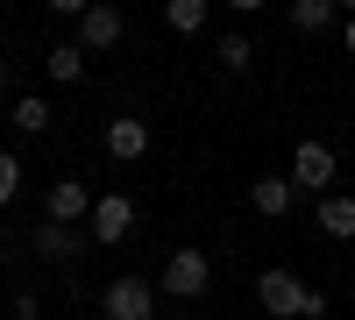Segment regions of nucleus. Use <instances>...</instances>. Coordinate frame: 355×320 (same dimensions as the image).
<instances>
[{
	"label": "nucleus",
	"mask_w": 355,
	"mask_h": 320,
	"mask_svg": "<svg viewBox=\"0 0 355 320\" xmlns=\"http://www.w3.org/2000/svg\"><path fill=\"white\" fill-rule=\"evenodd\" d=\"M15 128H21V135H43V128H50V100L21 93V100H15Z\"/></svg>",
	"instance_id": "obj_16"
},
{
	"label": "nucleus",
	"mask_w": 355,
	"mask_h": 320,
	"mask_svg": "<svg viewBox=\"0 0 355 320\" xmlns=\"http://www.w3.org/2000/svg\"><path fill=\"white\" fill-rule=\"evenodd\" d=\"M15 199H21V157L0 150V207H15Z\"/></svg>",
	"instance_id": "obj_17"
},
{
	"label": "nucleus",
	"mask_w": 355,
	"mask_h": 320,
	"mask_svg": "<svg viewBox=\"0 0 355 320\" xmlns=\"http://www.w3.org/2000/svg\"><path fill=\"white\" fill-rule=\"evenodd\" d=\"M85 235H93V242H128V235H135V199H128V192H100Z\"/></svg>",
	"instance_id": "obj_5"
},
{
	"label": "nucleus",
	"mask_w": 355,
	"mask_h": 320,
	"mask_svg": "<svg viewBox=\"0 0 355 320\" xmlns=\"http://www.w3.org/2000/svg\"><path fill=\"white\" fill-rule=\"evenodd\" d=\"M348 292H355V285H348Z\"/></svg>",
	"instance_id": "obj_20"
},
{
	"label": "nucleus",
	"mask_w": 355,
	"mask_h": 320,
	"mask_svg": "<svg viewBox=\"0 0 355 320\" xmlns=\"http://www.w3.org/2000/svg\"><path fill=\"white\" fill-rule=\"evenodd\" d=\"M15 320H43V306H36V299L21 292V299H15Z\"/></svg>",
	"instance_id": "obj_18"
},
{
	"label": "nucleus",
	"mask_w": 355,
	"mask_h": 320,
	"mask_svg": "<svg viewBox=\"0 0 355 320\" xmlns=\"http://www.w3.org/2000/svg\"><path fill=\"white\" fill-rule=\"evenodd\" d=\"M121 36H128L121 8H107V0H93V8H85V22H78V50H114Z\"/></svg>",
	"instance_id": "obj_8"
},
{
	"label": "nucleus",
	"mask_w": 355,
	"mask_h": 320,
	"mask_svg": "<svg viewBox=\"0 0 355 320\" xmlns=\"http://www.w3.org/2000/svg\"><path fill=\"white\" fill-rule=\"evenodd\" d=\"M256 299H263V313H277V320H320V313H327V292H313V285L299 271H284V264H270L256 278Z\"/></svg>",
	"instance_id": "obj_1"
},
{
	"label": "nucleus",
	"mask_w": 355,
	"mask_h": 320,
	"mask_svg": "<svg viewBox=\"0 0 355 320\" xmlns=\"http://www.w3.org/2000/svg\"><path fill=\"white\" fill-rule=\"evenodd\" d=\"M284 178H291V192H320V199H327L334 192V150H327V142H299Z\"/></svg>",
	"instance_id": "obj_4"
},
{
	"label": "nucleus",
	"mask_w": 355,
	"mask_h": 320,
	"mask_svg": "<svg viewBox=\"0 0 355 320\" xmlns=\"http://www.w3.org/2000/svg\"><path fill=\"white\" fill-rule=\"evenodd\" d=\"M43 71H50L57 85H78V78H85V50H78V43H57V50H43Z\"/></svg>",
	"instance_id": "obj_13"
},
{
	"label": "nucleus",
	"mask_w": 355,
	"mask_h": 320,
	"mask_svg": "<svg viewBox=\"0 0 355 320\" xmlns=\"http://www.w3.org/2000/svg\"><path fill=\"white\" fill-rule=\"evenodd\" d=\"M214 57H220V71H249V65H256V43L234 28V36H220V43H214Z\"/></svg>",
	"instance_id": "obj_15"
},
{
	"label": "nucleus",
	"mask_w": 355,
	"mask_h": 320,
	"mask_svg": "<svg viewBox=\"0 0 355 320\" xmlns=\"http://www.w3.org/2000/svg\"><path fill=\"white\" fill-rule=\"evenodd\" d=\"M107 157L114 164H142L150 157V121H142V114H114L107 121Z\"/></svg>",
	"instance_id": "obj_7"
},
{
	"label": "nucleus",
	"mask_w": 355,
	"mask_h": 320,
	"mask_svg": "<svg viewBox=\"0 0 355 320\" xmlns=\"http://www.w3.org/2000/svg\"><path fill=\"white\" fill-rule=\"evenodd\" d=\"M320 235L327 242H355V192H327L320 199Z\"/></svg>",
	"instance_id": "obj_11"
},
{
	"label": "nucleus",
	"mask_w": 355,
	"mask_h": 320,
	"mask_svg": "<svg viewBox=\"0 0 355 320\" xmlns=\"http://www.w3.org/2000/svg\"><path fill=\"white\" fill-rule=\"evenodd\" d=\"M43 214H50L57 228H85V221H93V192H85L78 171H71V178H57V185L43 192Z\"/></svg>",
	"instance_id": "obj_6"
},
{
	"label": "nucleus",
	"mask_w": 355,
	"mask_h": 320,
	"mask_svg": "<svg viewBox=\"0 0 355 320\" xmlns=\"http://www.w3.org/2000/svg\"><path fill=\"white\" fill-rule=\"evenodd\" d=\"M85 249H93V235H85V228H57V221L36 228V256H43V264H78Z\"/></svg>",
	"instance_id": "obj_9"
},
{
	"label": "nucleus",
	"mask_w": 355,
	"mask_h": 320,
	"mask_svg": "<svg viewBox=\"0 0 355 320\" xmlns=\"http://www.w3.org/2000/svg\"><path fill=\"white\" fill-rule=\"evenodd\" d=\"M206 285H214V256L206 249H171V264H164V278H157V292H171V299H199Z\"/></svg>",
	"instance_id": "obj_3"
},
{
	"label": "nucleus",
	"mask_w": 355,
	"mask_h": 320,
	"mask_svg": "<svg viewBox=\"0 0 355 320\" xmlns=\"http://www.w3.org/2000/svg\"><path fill=\"white\" fill-rule=\"evenodd\" d=\"M164 28L171 36H199L206 28V0H164Z\"/></svg>",
	"instance_id": "obj_14"
},
{
	"label": "nucleus",
	"mask_w": 355,
	"mask_h": 320,
	"mask_svg": "<svg viewBox=\"0 0 355 320\" xmlns=\"http://www.w3.org/2000/svg\"><path fill=\"white\" fill-rule=\"evenodd\" d=\"M100 313H107V320H157V285L135 278V271L107 278V285H100Z\"/></svg>",
	"instance_id": "obj_2"
},
{
	"label": "nucleus",
	"mask_w": 355,
	"mask_h": 320,
	"mask_svg": "<svg viewBox=\"0 0 355 320\" xmlns=\"http://www.w3.org/2000/svg\"><path fill=\"white\" fill-rule=\"evenodd\" d=\"M291 199H299V192H291L284 171H263V178L249 185V207H256L263 221H284V214H291Z\"/></svg>",
	"instance_id": "obj_10"
},
{
	"label": "nucleus",
	"mask_w": 355,
	"mask_h": 320,
	"mask_svg": "<svg viewBox=\"0 0 355 320\" xmlns=\"http://www.w3.org/2000/svg\"><path fill=\"white\" fill-rule=\"evenodd\" d=\"M341 43H348V57H355V15H348V22H341Z\"/></svg>",
	"instance_id": "obj_19"
},
{
	"label": "nucleus",
	"mask_w": 355,
	"mask_h": 320,
	"mask_svg": "<svg viewBox=\"0 0 355 320\" xmlns=\"http://www.w3.org/2000/svg\"><path fill=\"white\" fill-rule=\"evenodd\" d=\"M334 22H341L334 0H299V8H291V36H320V28H334Z\"/></svg>",
	"instance_id": "obj_12"
}]
</instances>
